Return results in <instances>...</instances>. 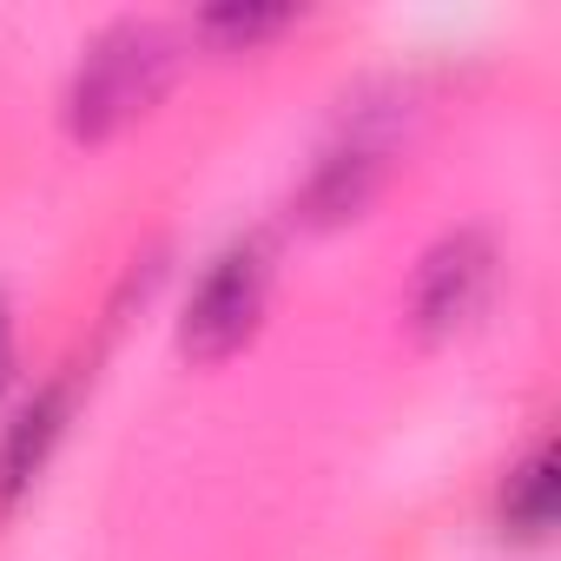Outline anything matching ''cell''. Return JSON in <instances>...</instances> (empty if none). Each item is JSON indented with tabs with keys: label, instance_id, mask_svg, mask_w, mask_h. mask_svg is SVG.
Segmentation results:
<instances>
[{
	"label": "cell",
	"instance_id": "6da1fadb",
	"mask_svg": "<svg viewBox=\"0 0 561 561\" xmlns=\"http://www.w3.org/2000/svg\"><path fill=\"white\" fill-rule=\"evenodd\" d=\"M165 67H172V41L159 27H113L87 67H80V87H73V126L80 133H106L119 119H133L159 87H165Z\"/></svg>",
	"mask_w": 561,
	"mask_h": 561
},
{
	"label": "cell",
	"instance_id": "7a4b0ae2",
	"mask_svg": "<svg viewBox=\"0 0 561 561\" xmlns=\"http://www.w3.org/2000/svg\"><path fill=\"white\" fill-rule=\"evenodd\" d=\"M257 305H264V251L257 244H238L211 264V277L198 285L192 311H185V351L192 357H225L251 337L257 324Z\"/></svg>",
	"mask_w": 561,
	"mask_h": 561
},
{
	"label": "cell",
	"instance_id": "3957f363",
	"mask_svg": "<svg viewBox=\"0 0 561 561\" xmlns=\"http://www.w3.org/2000/svg\"><path fill=\"white\" fill-rule=\"evenodd\" d=\"M482 277H489V257H482V244H449L436 264H430V277H423V324H462L469 311H476V298H482Z\"/></svg>",
	"mask_w": 561,
	"mask_h": 561
},
{
	"label": "cell",
	"instance_id": "277c9868",
	"mask_svg": "<svg viewBox=\"0 0 561 561\" xmlns=\"http://www.w3.org/2000/svg\"><path fill=\"white\" fill-rule=\"evenodd\" d=\"M54 436H60V390H47V397L14 423V436L0 443V508H8V502L34 482V469L47 462Z\"/></svg>",
	"mask_w": 561,
	"mask_h": 561
},
{
	"label": "cell",
	"instance_id": "5b68a950",
	"mask_svg": "<svg viewBox=\"0 0 561 561\" xmlns=\"http://www.w3.org/2000/svg\"><path fill=\"white\" fill-rule=\"evenodd\" d=\"M548 522H554V456L535 449V456L508 476V528L541 535Z\"/></svg>",
	"mask_w": 561,
	"mask_h": 561
},
{
	"label": "cell",
	"instance_id": "8992f818",
	"mask_svg": "<svg viewBox=\"0 0 561 561\" xmlns=\"http://www.w3.org/2000/svg\"><path fill=\"white\" fill-rule=\"evenodd\" d=\"M8 364H14V331H8V305H0V383H8Z\"/></svg>",
	"mask_w": 561,
	"mask_h": 561
}]
</instances>
